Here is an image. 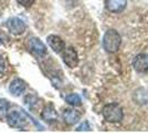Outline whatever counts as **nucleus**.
Segmentation results:
<instances>
[{"label":"nucleus","instance_id":"nucleus-1","mask_svg":"<svg viewBox=\"0 0 148 133\" xmlns=\"http://www.w3.org/2000/svg\"><path fill=\"white\" fill-rule=\"evenodd\" d=\"M122 44V37L115 29H108L103 37V48L108 53L118 52Z\"/></svg>","mask_w":148,"mask_h":133},{"label":"nucleus","instance_id":"nucleus-2","mask_svg":"<svg viewBox=\"0 0 148 133\" xmlns=\"http://www.w3.org/2000/svg\"><path fill=\"white\" fill-rule=\"evenodd\" d=\"M102 114L110 123H118L124 119L123 108L118 103H108L104 105L102 109Z\"/></svg>","mask_w":148,"mask_h":133},{"label":"nucleus","instance_id":"nucleus-3","mask_svg":"<svg viewBox=\"0 0 148 133\" xmlns=\"http://www.w3.org/2000/svg\"><path fill=\"white\" fill-rule=\"evenodd\" d=\"M8 124L13 129H20L23 130L28 127V116L21 111H11L7 115Z\"/></svg>","mask_w":148,"mask_h":133},{"label":"nucleus","instance_id":"nucleus-4","mask_svg":"<svg viewBox=\"0 0 148 133\" xmlns=\"http://www.w3.org/2000/svg\"><path fill=\"white\" fill-rule=\"evenodd\" d=\"M62 59L63 62L68 65L69 68H75L79 64V54L73 47L64 48L62 51Z\"/></svg>","mask_w":148,"mask_h":133},{"label":"nucleus","instance_id":"nucleus-5","mask_svg":"<svg viewBox=\"0 0 148 133\" xmlns=\"http://www.w3.org/2000/svg\"><path fill=\"white\" fill-rule=\"evenodd\" d=\"M132 65L135 71L139 73L148 72V54L147 53H138L132 61Z\"/></svg>","mask_w":148,"mask_h":133},{"label":"nucleus","instance_id":"nucleus-6","mask_svg":"<svg viewBox=\"0 0 148 133\" xmlns=\"http://www.w3.org/2000/svg\"><path fill=\"white\" fill-rule=\"evenodd\" d=\"M28 48L31 53L37 57H43L47 54V47L39 38H31L28 43Z\"/></svg>","mask_w":148,"mask_h":133},{"label":"nucleus","instance_id":"nucleus-7","mask_svg":"<svg viewBox=\"0 0 148 133\" xmlns=\"http://www.w3.org/2000/svg\"><path fill=\"white\" fill-rule=\"evenodd\" d=\"M7 27H8L9 31L16 36H20L25 31V23L20 18H17V17H12L8 20Z\"/></svg>","mask_w":148,"mask_h":133},{"label":"nucleus","instance_id":"nucleus-8","mask_svg":"<svg viewBox=\"0 0 148 133\" xmlns=\"http://www.w3.org/2000/svg\"><path fill=\"white\" fill-rule=\"evenodd\" d=\"M127 7V0H105V8L112 13H121Z\"/></svg>","mask_w":148,"mask_h":133},{"label":"nucleus","instance_id":"nucleus-9","mask_svg":"<svg viewBox=\"0 0 148 133\" xmlns=\"http://www.w3.org/2000/svg\"><path fill=\"white\" fill-rule=\"evenodd\" d=\"M63 120L68 125H74L76 124L81 119V113L73 108H68L63 111Z\"/></svg>","mask_w":148,"mask_h":133},{"label":"nucleus","instance_id":"nucleus-10","mask_svg":"<svg viewBox=\"0 0 148 133\" xmlns=\"http://www.w3.org/2000/svg\"><path fill=\"white\" fill-rule=\"evenodd\" d=\"M47 40H48V44L50 45V48L54 51V52H56V53L62 52L63 49L65 48L64 41H63L59 36L51 34V36H49V37L47 38Z\"/></svg>","mask_w":148,"mask_h":133},{"label":"nucleus","instance_id":"nucleus-11","mask_svg":"<svg viewBox=\"0 0 148 133\" xmlns=\"http://www.w3.org/2000/svg\"><path fill=\"white\" fill-rule=\"evenodd\" d=\"M41 116L47 122H54V121L58 120V112L56 111V109L52 104H48L42 110Z\"/></svg>","mask_w":148,"mask_h":133},{"label":"nucleus","instance_id":"nucleus-12","mask_svg":"<svg viewBox=\"0 0 148 133\" xmlns=\"http://www.w3.org/2000/svg\"><path fill=\"white\" fill-rule=\"evenodd\" d=\"M133 100L137 104H147L148 103V90L145 88H138L133 94Z\"/></svg>","mask_w":148,"mask_h":133},{"label":"nucleus","instance_id":"nucleus-13","mask_svg":"<svg viewBox=\"0 0 148 133\" xmlns=\"http://www.w3.org/2000/svg\"><path fill=\"white\" fill-rule=\"evenodd\" d=\"M9 90H10V92H11L12 95L18 96V95H20L21 93L25 92V81L21 80V79H16V80H13L12 82L10 83Z\"/></svg>","mask_w":148,"mask_h":133},{"label":"nucleus","instance_id":"nucleus-14","mask_svg":"<svg viewBox=\"0 0 148 133\" xmlns=\"http://www.w3.org/2000/svg\"><path fill=\"white\" fill-rule=\"evenodd\" d=\"M65 101L68 102L70 105H73V107H77L81 105L82 103V99L77 93H71L65 96Z\"/></svg>","mask_w":148,"mask_h":133},{"label":"nucleus","instance_id":"nucleus-15","mask_svg":"<svg viewBox=\"0 0 148 133\" xmlns=\"http://www.w3.org/2000/svg\"><path fill=\"white\" fill-rule=\"evenodd\" d=\"M8 110H9V103L6 100L0 99V120L6 119L8 115Z\"/></svg>","mask_w":148,"mask_h":133},{"label":"nucleus","instance_id":"nucleus-16","mask_svg":"<svg viewBox=\"0 0 148 133\" xmlns=\"http://www.w3.org/2000/svg\"><path fill=\"white\" fill-rule=\"evenodd\" d=\"M18 3H20L21 6L25 7V8H30L33 3H34V0H17Z\"/></svg>","mask_w":148,"mask_h":133},{"label":"nucleus","instance_id":"nucleus-17","mask_svg":"<svg viewBox=\"0 0 148 133\" xmlns=\"http://www.w3.org/2000/svg\"><path fill=\"white\" fill-rule=\"evenodd\" d=\"M90 130H91V127H90V124L87 121H85L83 124H81L80 127L76 129V131H90Z\"/></svg>","mask_w":148,"mask_h":133},{"label":"nucleus","instance_id":"nucleus-18","mask_svg":"<svg viewBox=\"0 0 148 133\" xmlns=\"http://www.w3.org/2000/svg\"><path fill=\"white\" fill-rule=\"evenodd\" d=\"M5 69H6V65H5V61H3L2 57L0 56V74H1V73H3Z\"/></svg>","mask_w":148,"mask_h":133},{"label":"nucleus","instance_id":"nucleus-19","mask_svg":"<svg viewBox=\"0 0 148 133\" xmlns=\"http://www.w3.org/2000/svg\"><path fill=\"white\" fill-rule=\"evenodd\" d=\"M0 44H1V39H0Z\"/></svg>","mask_w":148,"mask_h":133}]
</instances>
